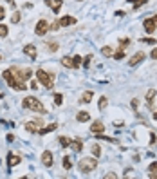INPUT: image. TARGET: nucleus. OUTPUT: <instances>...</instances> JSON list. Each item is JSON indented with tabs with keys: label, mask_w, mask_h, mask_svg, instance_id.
<instances>
[{
	"label": "nucleus",
	"mask_w": 157,
	"mask_h": 179,
	"mask_svg": "<svg viewBox=\"0 0 157 179\" xmlns=\"http://www.w3.org/2000/svg\"><path fill=\"white\" fill-rule=\"evenodd\" d=\"M2 76H4V80L9 83L11 89H15V91H25V89H27L25 82H24V80H20V78H15V76H13V73H11V69L4 71V73H2Z\"/></svg>",
	"instance_id": "1"
},
{
	"label": "nucleus",
	"mask_w": 157,
	"mask_h": 179,
	"mask_svg": "<svg viewBox=\"0 0 157 179\" xmlns=\"http://www.w3.org/2000/svg\"><path fill=\"white\" fill-rule=\"evenodd\" d=\"M22 107H24V109H29V110H34V112H43V114H45V107H43V103L38 100V98H34V96L24 98Z\"/></svg>",
	"instance_id": "2"
},
{
	"label": "nucleus",
	"mask_w": 157,
	"mask_h": 179,
	"mask_svg": "<svg viewBox=\"0 0 157 179\" xmlns=\"http://www.w3.org/2000/svg\"><path fill=\"white\" fill-rule=\"evenodd\" d=\"M96 167H98V159L96 158H83L78 163V170L81 174H90V172L96 170Z\"/></svg>",
	"instance_id": "3"
},
{
	"label": "nucleus",
	"mask_w": 157,
	"mask_h": 179,
	"mask_svg": "<svg viewBox=\"0 0 157 179\" xmlns=\"http://www.w3.org/2000/svg\"><path fill=\"white\" fill-rule=\"evenodd\" d=\"M36 78H38V82L45 87V89H51L52 87V82H54V74H49L47 71H43V69H40V71H36Z\"/></svg>",
	"instance_id": "4"
},
{
	"label": "nucleus",
	"mask_w": 157,
	"mask_h": 179,
	"mask_svg": "<svg viewBox=\"0 0 157 179\" xmlns=\"http://www.w3.org/2000/svg\"><path fill=\"white\" fill-rule=\"evenodd\" d=\"M143 27H145V31L146 33H154L157 29V15H154L152 18H146V20L143 22Z\"/></svg>",
	"instance_id": "5"
},
{
	"label": "nucleus",
	"mask_w": 157,
	"mask_h": 179,
	"mask_svg": "<svg viewBox=\"0 0 157 179\" xmlns=\"http://www.w3.org/2000/svg\"><path fill=\"white\" fill-rule=\"evenodd\" d=\"M47 31H49V22L47 20H40L36 24V27H34V33H36L38 36H43Z\"/></svg>",
	"instance_id": "6"
},
{
	"label": "nucleus",
	"mask_w": 157,
	"mask_h": 179,
	"mask_svg": "<svg viewBox=\"0 0 157 179\" xmlns=\"http://www.w3.org/2000/svg\"><path fill=\"white\" fill-rule=\"evenodd\" d=\"M40 128H42V121H40V119H36V121H27V123H25V130H27V132H33V134L36 132V134H38Z\"/></svg>",
	"instance_id": "7"
},
{
	"label": "nucleus",
	"mask_w": 157,
	"mask_h": 179,
	"mask_svg": "<svg viewBox=\"0 0 157 179\" xmlns=\"http://www.w3.org/2000/svg\"><path fill=\"white\" fill-rule=\"evenodd\" d=\"M145 56H146V54L143 53V51H137L136 54H134V56H132V58H130V67H136V65H139V63L143 62V60H145Z\"/></svg>",
	"instance_id": "8"
},
{
	"label": "nucleus",
	"mask_w": 157,
	"mask_h": 179,
	"mask_svg": "<svg viewBox=\"0 0 157 179\" xmlns=\"http://www.w3.org/2000/svg\"><path fill=\"white\" fill-rule=\"evenodd\" d=\"M45 4H47V6L54 11V13H58V11L62 9V6H63L62 0H45Z\"/></svg>",
	"instance_id": "9"
},
{
	"label": "nucleus",
	"mask_w": 157,
	"mask_h": 179,
	"mask_svg": "<svg viewBox=\"0 0 157 179\" xmlns=\"http://www.w3.org/2000/svg\"><path fill=\"white\" fill-rule=\"evenodd\" d=\"M42 163H43V167H47V168H51L52 167V154L49 152V150H45L42 154Z\"/></svg>",
	"instance_id": "10"
},
{
	"label": "nucleus",
	"mask_w": 157,
	"mask_h": 179,
	"mask_svg": "<svg viewBox=\"0 0 157 179\" xmlns=\"http://www.w3.org/2000/svg\"><path fill=\"white\" fill-rule=\"evenodd\" d=\"M90 130H92L94 134H103V132H105V125L98 119V121H94V123L90 125Z\"/></svg>",
	"instance_id": "11"
},
{
	"label": "nucleus",
	"mask_w": 157,
	"mask_h": 179,
	"mask_svg": "<svg viewBox=\"0 0 157 179\" xmlns=\"http://www.w3.org/2000/svg\"><path fill=\"white\" fill-rule=\"evenodd\" d=\"M24 54H27L29 58H33V60H34V58H36V47H34L33 43H27V45L24 47Z\"/></svg>",
	"instance_id": "12"
},
{
	"label": "nucleus",
	"mask_w": 157,
	"mask_h": 179,
	"mask_svg": "<svg viewBox=\"0 0 157 179\" xmlns=\"http://www.w3.org/2000/svg\"><path fill=\"white\" fill-rule=\"evenodd\" d=\"M74 24H76V18H74V16H69V15H67V16L60 18V25H62V27H67V25H74Z\"/></svg>",
	"instance_id": "13"
},
{
	"label": "nucleus",
	"mask_w": 157,
	"mask_h": 179,
	"mask_svg": "<svg viewBox=\"0 0 157 179\" xmlns=\"http://www.w3.org/2000/svg\"><path fill=\"white\" fill-rule=\"evenodd\" d=\"M76 119H78L80 123H87V121H90V114H89L87 110H80L78 116H76Z\"/></svg>",
	"instance_id": "14"
},
{
	"label": "nucleus",
	"mask_w": 157,
	"mask_h": 179,
	"mask_svg": "<svg viewBox=\"0 0 157 179\" xmlns=\"http://www.w3.org/2000/svg\"><path fill=\"white\" fill-rule=\"evenodd\" d=\"M155 96H157L155 89H150L146 92V101H148V107H150V109H154V98H155Z\"/></svg>",
	"instance_id": "15"
},
{
	"label": "nucleus",
	"mask_w": 157,
	"mask_h": 179,
	"mask_svg": "<svg viewBox=\"0 0 157 179\" xmlns=\"http://www.w3.org/2000/svg\"><path fill=\"white\" fill-rule=\"evenodd\" d=\"M31 76H33L31 69H20V80L27 82V80H31Z\"/></svg>",
	"instance_id": "16"
},
{
	"label": "nucleus",
	"mask_w": 157,
	"mask_h": 179,
	"mask_svg": "<svg viewBox=\"0 0 157 179\" xmlns=\"http://www.w3.org/2000/svg\"><path fill=\"white\" fill-rule=\"evenodd\" d=\"M54 128H58V125H56V123H51V125H47V127H42V128H40V130H38V134H49V132H52V130H54Z\"/></svg>",
	"instance_id": "17"
},
{
	"label": "nucleus",
	"mask_w": 157,
	"mask_h": 179,
	"mask_svg": "<svg viewBox=\"0 0 157 179\" xmlns=\"http://www.w3.org/2000/svg\"><path fill=\"white\" fill-rule=\"evenodd\" d=\"M148 177L157 179V163H150V167H148Z\"/></svg>",
	"instance_id": "18"
},
{
	"label": "nucleus",
	"mask_w": 157,
	"mask_h": 179,
	"mask_svg": "<svg viewBox=\"0 0 157 179\" xmlns=\"http://www.w3.org/2000/svg\"><path fill=\"white\" fill-rule=\"evenodd\" d=\"M7 161H9V167L11 168H13V167H16V165H18V163H20V156H15V154H13V152H11L9 156H7Z\"/></svg>",
	"instance_id": "19"
},
{
	"label": "nucleus",
	"mask_w": 157,
	"mask_h": 179,
	"mask_svg": "<svg viewBox=\"0 0 157 179\" xmlns=\"http://www.w3.org/2000/svg\"><path fill=\"white\" fill-rule=\"evenodd\" d=\"M71 147H72L74 152H81L83 150V143L80 139H74V141H71Z\"/></svg>",
	"instance_id": "20"
},
{
	"label": "nucleus",
	"mask_w": 157,
	"mask_h": 179,
	"mask_svg": "<svg viewBox=\"0 0 157 179\" xmlns=\"http://www.w3.org/2000/svg\"><path fill=\"white\" fill-rule=\"evenodd\" d=\"M92 96H94L92 91H87V92H83V96H81V100H80V101H81V103H89V101L92 100Z\"/></svg>",
	"instance_id": "21"
},
{
	"label": "nucleus",
	"mask_w": 157,
	"mask_h": 179,
	"mask_svg": "<svg viewBox=\"0 0 157 179\" xmlns=\"http://www.w3.org/2000/svg\"><path fill=\"white\" fill-rule=\"evenodd\" d=\"M62 65L67 67V69H72V58L71 56H63L62 58Z\"/></svg>",
	"instance_id": "22"
},
{
	"label": "nucleus",
	"mask_w": 157,
	"mask_h": 179,
	"mask_svg": "<svg viewBox=\"0 0 157 179\" xmlns=\"http://www.w3.org/2000/svg\"><path fill=\"white\" fill-rule=\"evenodd\" d=\"M107 105H108V100H107L105 96H101V98H99V101H98V109H99V110H105Z\"/></svg>",
	"instance_id": "23"
},
{
	"label": "nucleus",
	"mask_w": 157,
	"mask_h": 179,
	"mask_svg": "<svg viewBox=\"0 0 157 179\" xmlns=\"http://www.w3.org/2000/svg\"><path fill=\"white\" fill-rule=\"evenodd\" d=\"M63 168L71 170L72 168V161H71V156H63Z\"/></svg>",
	"instance_id": "24"
},
{
	"label": "nucleus",
	"mask_w": 157,
	"mask_h": 179,
	"mask_svg": "<svg viewBox=\"0 0 157 179\" xmlns=\"http://www.w3.org/2000/svg\"><path fill=\"white\" fill-rule=\"evenodd\" d=\"M101 54H103V56H112L114 51H112V47H110V45H105V47H101Z\"/></svg>",
	"instance_id": "25"
},
{
	"label": "nucleus",
	"mask_w": 157,
	"mask_h": 179,
	"mask_svg": "<svg viewBox=\"0 0 157 179\" xmlns=\"http://www.w3.org/2000/svg\"><path fill=\"white\" fill-rule=\"evenodd\" d=\"M81 56H72V69H80V65H81Z\"/></svg>",
	"instance_id": "26"
},
{
	"label": "nucleus",
	"mask_w": 157,
	"mask_h": 179,
	"mask_svg": "<svg viewBox=\"0 0 157 179\" xmlns=\"http://www.w3.org/2000/svg\"><path fill=\"white\" fill-rule=\"evenodd\" d=\"M90 150H92V154H94V158H99V156H101V148H99V145H98V143H94Z\"/></svg>",
	"instance_id": "27"
},
{
	"label": "nucleus",
	"mask_w": 157,
	"mask_h": 179,
	"mask_svg": "<svg viewBox=\"0 0 157 179\" xmlns=\"http://www.w3.org/2000/svg\"><path fill=\"white\" fill-rule=\"evenodd\" d=\"M7 25H4V24H0V38H6L7 36Z\"/></svg>",
	"instance_id": "28"
},
{
	"label": "nucleus",
	"mask_w": 157,
	"mask_h": 179,
	"mask_svg": "<svg viewBox=\"0 0 157 179\" xmlns=\"http://www.w3.org/2000/svg\"><path fill=\"white\" fill-rule=\"evenodd\" d=\"M112 58H116V60H123V58H125V53H123V49H121V51H116V53L112 54Z\"/></svg>",
	"instance_id": "29"
},
{
	"label": "nucleus",
	"mask_w": 157,
	"mask_h": 179,
	"mask_svg": "<svg viewBox=\"0 0 157 179\" xmlns=\"http://www.w3.org/2000/svg\"><path fill=\"white\" fill-rule=\"evenodd\" d=\"M62 103H63V96L62 94H54V105L60 107Z\"/></svg>",
	"instance_id": "30"
},
{
	"label": "nucleus",
	"mask_w": 157,
	"mask_h": 179,
	"mask_svg": "<svg viewBox=\"0 0 157 179\" xmlns=\"http://www.w3.org/2000/svg\"><path fill=\"white\" fill-rule=\"evenodd\" d=\"M128 45H130V40H128V38H121V40H119V47H121V49H125Z\"/></svg>",
	"instance_id": "31"
},
{
	"label": "nucleus",
	"mask_w": 157,
	"mask_h": 179,
	"mask_svg": "<svg viewBox=\"0 0 157 179\" xmlns=\"http://www.w3.org/2000/svg\"><path fill=\"white\" fill-rule=\"evenodd\" d=\"M11 22H13V24H18V22H20V13H18V11H15V13H13Z\"/></svg>",
	"instance_id": "32"
},
{
	"label": "nucleus",
	"mask_w": 157,
	"mask_h": 179,
	"mask_svg": "<svg viewBox=\"0 0 157 179\" xmlns=\"http://www.w3.org/2000/svg\"><path fill=\"white\" fill-rule=\"evenodd\" d=\"M141 42L143 43H148V45H155V38H141Z\"/></svg>",
	"instance_id": "33"
},
{
	"label": "nucleus",
	"mask_w": 157,
	"mask_h": 179,
	"mask_svg": "<svg viewBox=\"0 0 157 179\" xmlns=\"http://www.w3.org/2000/svg\"><path fill=\"white\" fill-rule=\"evenodd\" d=\"M60 143H62V147H69V145H71V139H69V137H60Z\"/></svg>",
	"instance_id": "34"
},
{
	"label": "nucleus",
	"mask_w": 157,
	"mask_h": 179,
	"mask_svg": "<svg viewBox=\"0 0 157 179\" xmlns=\"http://www.w3.org/2000/svg\"><path fill=\"white\" fill-rule=\"evenodd\" d=\"M49 49H51V51H58V43H56V40H49Z\"/></svg>",
	"instance_id": "35"
},
{
	"label": "nucleus",
	"mask_w": 157,
	"mask_h": 179,
	"mask_svg": "<svg viewBox=\"0 0 157 179\" xmlns=\"http://www.w3.org/2000/svg\"><path fill=\"white\" fill-rule=\"evenodd\" d=\"M60 27H62V25H60V22H54V24H51V25H49V29H51V31H58Z\"/></svg>",
	"instance_id": "36"
},
{
	"label": "nucleus",
	"mask_w": 157,
	"mask_h": 179,
	"mask_svg": "<svg viewBox=\"0 0 157 179\" xmlns=\"http://www.w3.org/2000/svg\"><path fill=\"white\" fill-rule=\"evenodd\" d=\"M150 58L157 60V47H154V49H152V53H150Z\"/></svg>",
	"instance_id": "37"
},
{
	"label": "nucleus",
	"mask_w": 157,
	"mask_h": 179,
	"mask_svg": "<svg viewBox=\"0 0 157 179\" xmlns=\"http://www.w3.org/2000/svg\"><path fill=\"white\" fill-rule=\"evenodd\" d=\"M4 18H6V9L0 6V20H4Z\"/></svg>",
	"instance_id": "38"
},
{
	"label": "nucleus",
	"mask_w": 157,
	"mask_h": 179,
	"mask_svg": "<svg viewBox=\"0 0 157 179\" xmlns=\"http://www.w3.org/2000/svg\"><path fill=\"white\" fill-rule=\"evenodd\" d=\"M81 63H83L85 67H89V65H90V56H87V58H85V60H83Z\"/></svg>",
	"instance_id": "39"
},
{
	"label": "nucleus",
	"mask_w": 157,
	"mask_h": 179,
	"mask_svg": "<svg viewBox=\"0 0 157 179\" xmlns=\"http://www.w3.org/2000/svg\"><path fill=\"white\" fill-rule=\"evenodd\" d=\"M148 0H139V2H136V7H141L143 4H146Z\"/></svg>",
	"instance_id": "40"
},
{
	"label": "nucleus",
	"mask_w": 157,
	"mask_h": 179,
	"mask_svg": "<svg viewBox=\"0 0 157 179\" xmlns=\"http://www.w3.org/2000/svg\"><path fill=\"white\" fill-rule=\"evenodd\" d=\"M116 177V174H105V179H112Z\"/></svg>",
	"instance_id": "41"
},
{
	"label": "nucleus",
	"mask_w": 157,
	"mask_h": 179,
	"mask_svg": "<svg viewBox=\"0 0 157 179\" xmlns=\"http://www.w3.org/2000/svg\"><path fill=\"white\" fill-rule=\"evenodd\" d=\"M38 85H40L38 82H33V83H31V89H38Z\"/></svg>",
	"instance_id": "42"
},
{
	"label": "nucleus",
	"mask_w": 157,
	"mask_h": 179,
	"mask_svg": "<svg viewBox=\"0 0 157 179\" xmlns=\"http://www.w3.org/2000/svg\"><path fill=\"white\" fill-rule=\"evenodd\" d=\"M154 119H155V121H157V110H155V112H154Z\"/></svg>",
	"instance_id": "43"
},
{
	"label": "nucleus",
	"mask_w": 157,
	"mask_h": 179,
	"mask_svg": "<svg viewBox=\"0 0 157 179\" xmlns=\"http://www.w3.org/2000/svg\"><path fill=\"white\" fill-rule=\"evenodd\" d=\"M128 2H136V0H128Z\"/></svg>",
	"instance_id": "44"
},
{
	"label": "nucleus",
	"mask_w": 157,
	"mask_h": 179,
	"mask_svg": "<svg viewBox=\"0 0 157 179\" xmlns=\"http://www.w3.org/2000/svg\"><path fill=\"white\" fill-rule=\"evenodd\" d=\"M0 62H2V56H0Z\"/></svg>",
	"instance_id": "45"
},
{
	"label": "nucleus",
	"mask_w": 157,
	"mask_h": 179,
	"mask_svg": "<svg viewBox=\"0 0 157 179\" xmlns=\"http://www.w3.org/2000/svg\"><path fill=\"white\" fill-rule=\"evenodd\" d=\"M78 2H81V0H78Z\"/></svg>",
	"instance_id": "46"
}]
</instances>
